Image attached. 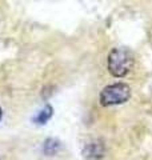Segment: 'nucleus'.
<instances>
[{
    "mask_svg": "<svg viewBox=\"0 0 152 160\" xmlns=\"http://www.w3.org/2000/svg\"><path fill=\"white\" fill-rule=\"evenodd\" d=\"M52 113H53V109L51 106H45L42 111H40L36 116L33 118V122L35 123H38V124H45L48 122V120L51 119V116H52Z\"/></svg>",
    "mask_w": 152,
    "mask_h": 160,
    "instance_id": "nucleus-3",
    "label": "nucleus"
},
{
    "mask_svg": "<svg viewBox=\"0 0 152 160\" xmlns=\"http://www.w3.org/2000/svg\"><path fill=\"white\" fill-rule=\"evenodd\" d=\"M134 66V56L128 49L114 48L108 55V71L115 78H123Z\"/></svg>",
    "mask_w": 152,
    "mask_h": 160,
    "instance_id": "nucleus-1",
    "label": "nucleus"
},
{
    "mask_svg": "<svg viewBox=\"0 0 152 160\" xmlns=\"http://www.w3.org/2000/svg\"><path fill=\"white\" fill-rule=\"evenodd\" d=\"M60 148V143L56 139H47L44 143V153L48 155V156H52L55 155Z\"/></svg>",
    "mask_w": 152,
    "mask_h": 160,
    "instance_id": "nucleus-5",
    "label": "nucleus"
},
{
    "mask_svg": "<svg viewBox=\"0 0 152 160\" xmlns=\"http://www.w3.org/2000/svg\"><path fill=\"white\" fill-rule=\"evenodd\" d=\"M84 155L87 158H91V159L101 158V156H103V148H101L100 144H96V143L88 144L87 148L84 149Z\"/></svg>",
    "mask_w": 152,
    "mask_h": 160,
    "instance_id": "nucleus-4",
    "label": "nucleus"
},
{
    "mask_svg": "<svg viewBox=\"0 0 152 160\" xmlns=\"http://www.w3.org/2000/svg\"><path fill=\"white\" fill-rule=\"evenodd\" d=\"M2 115H3V112H2V108H0V119H2Z\"/></svg>",
    "mask_w": 152,
    "mask_h": 160,
    "instance_id": "nucleus-6",
    "label": "nucleus"
},
{
    "mask_svg": "<svg viewBox=\"0 0 152 160\" xmlns=\"http://www.w3.org/2000/svg\"><path fill=\"white\" fill-rule=\"evenodd\" d=\"M131 98V88L125 83H116L107 86L100 93V104L104 107L123 104Z\"/></svg>",
    "mask_w": 152,
    "mask_h": 160,
    "instance_id": "nucleus-2",
    "label": "nucleus"
}]
</instances>
